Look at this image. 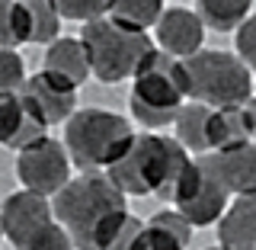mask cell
<instances>
[{
    "label": "cell",
    "mask_w": 256,
    "mask_h": 250,
    "mask_svg": "<svg viewBox=\"0 0 256 250\" xmlns=\"http://www.w3.org/2000/svg\"><path fill=\"white\" fill-rule=\"evenodd\" d=\"M58 7H61L64 20H74V23L80 20L84 26H90L96 20H106L112 13L109 0H58Z\"/></svg>",
    "instance_id": "22"
},
{
    "label": "cell",
    "mask_w": 256,
    "mask_h": 250,
    "mask_svg": "<svg viewBox=\"0 0 256 250\" xmlns=\"http://www.w3.org/2000/svg\"><path fill=\"white\" fill-rule=\"evenodd\" d=\"M250 116H253V128H256V96L250 100Z\"/></svg>",
    "instance_id": "26"
},
{
    "label": "cell",
    "mask_w": 256,
    "mask_h": 250,
    "mask_svg": "<svg viewBox=\"0 0 256 250\" xmlns=\"http://www.w3.org/2000/svg\"><path fill=\"white\" fill-rule=\"evenodd\" d=\"M42 64H45L42 71H48V74H54L61 80H68V84H74V87H80L86 77L93 74L86 45L80 42V39H74V36H61L54 45H48Z\"/></svg>",
    "instance_id": "15"
},
{
    "label": "cell",
    "mask_w": 256,
    "mask_h": 250,
    "mask_svg": "<svg viewBox=\"0 0 256 250\" xmlns=\"http://www.w3.org/2000/svg\"><path fill=\"white\" fill-rule=\"evenodd\" d=\"M45 138H48V125L26 103V96L0 93V141L20 154V151H26Z\"/></svg>",
    "instance_id": "12"
},
{
    "label": "cell",
    "mask_w": 256,
    "mask_h": 250,
    "mask_svg": "<svg viewBox=\"0 0 256 250\" xmlns=\"http://www.w3.org/2000/svg\"><path fill=\"white\" fill-rule=\"evenodd\" d=\"M80 42L86 45L93 77L100 84H122L128 77L134 80V74L144 68V61L157 52V42L148 32H134L122 23H116L112 16L84 26Z\"/></svg>",
    "instance_id": "5"
},
{
    "label": "cell",
    "mask_w": 256,
    "mask_h": 250,
    "mask_svg": "<svg viewBox=\"0 0 256 250\" xmlns=\"http://www.w3.org/2000/svg\"><path fill=\"white\" fill-rule=\"evenodd\" d=\"M134 141L132 122L109 109H77L74 119L64 125V148L77 170L102 173L116 164Z\"/></svg>",
    "instance_id": "4"
},
{
    "label": "cell",
    "mask_w": 256,
    "mask_h": 250,
    "mask_svg": "<svg viewBox=\"0 0 256 250\" xmlns=\"http://www.w3.org/2000/svg\"><path fill=\"white\" fill-rule=\"evenodd\" d=\"M186 100L189 84L182 61L157 48L132 80V119H138L150 132L176 125V116L186 106Z\"/></svg>",
    "instance_id": "3"
},
{
    "label": "cell",
    "mask_w": 256,
    "mask_h": 250,
    "mask_svg": "<svg viewBox=\"0 0 256 250\" xmlns=\"http://www.w3.org/2000/svg\"><path fill=\"white\" fill-rule=\"evenodd\" d=\"M70 164L74 160H70L64 141L45 138L26 151H20V157H16V176H20V183L29 192L54 199L70 183Z\"/></svg>",
    "instance_id": "8"
},
{
    "label": "cell",
    "mask_w": 256,
    "mask_h": 250,
    "mask_svg": "<svg viewBox=\"0 0 256 250\" xmlns=\"http://www.w3.org/2000/svg\"><path fill=\"white\" fill-rule=\"evenodd\" d=\"M52 205L77 250H109L132 215L125 192L106 173H80L52 199Z\"/></svg>",
    "instance_id": "1"
},
{
    "label": "cell",
    "mask_w": 256,
    "mask_h": 250,
    "mask_svg": "<svg viewBox=\"0 0 256 250\" xmlns=\"http://www.w3.org/2000/svg\"><path fill=\"white\" fill-rule=\"evenodd\" d=\"M52 221H54V205H52V199L38 196V192H29V189L6 196L4 215H0L4 234H6V240H10L16 250H22L32 237H38Z\"/></svg>",
    "instance_id": "9"
},
{
    "label": "cell",
    "mask_w": 256,
    "mask_h": 250,
    "mask_svg": "<svg viewBox=\"0 0 256 250\" xmlns=\"http://www.w3.org/2000/svg\"><path fill=\"white\" fill-rule=\"evenodd\" d=\"M22 250H74V240H70V234L58 224V218H54V221L42 231V234L32 237Z\"/></svg>",
    "instance_id": "24"
},
{
    "label": "cell",
    "mask_w": 256,
    "mask_h": 250,
    "mask_svg": "<svg viewBox=\"0 0 256 250\" xmlns=\"http://www.w3.org/2000/svg\"><path fill=\"white\" fill-rule=\"evenodd\" d=\"M192 157L176 138L170 135L144 132L134 135L128 151L106 170V176L116 183L125 196H157L173 199L180 180L192 167Z\"/></svg>",
    "instance_id": "2"
},
{
    "label": "cell",
    "mask_w": 256,
    "mask_h": 250,
    "mask_svg": "<svg viewBox=\"0 0 256 250\" xmlns=\"http://www.w3.org/2000/svg\"><path fill=\"white\" fill-rule=\"evenodd\" d=\"M218 244L228 250H256V196H240L218 221Z\"/></svg>",
    "instance_id": "16"
},
{
    "label": "cell",
    "mask_w": 256,
    "mask_h": 250,
    "mask_svg": "<svg viewBox=\"0 0 256 250\" xmlns=\"http://www.w3.org/2000/svg\"><path fill=\"white\" fill-rule=\"evenodd\" d=\"M32 42V13L29 4L20 0H4L0 4V45L4 48H20Z\"/></svg>",
    "instance_id": "19"
},
{
    "label": "cell",
    "mask_w": 256,
    "mask_h": 250,
    "mask_svg": "<svg viewBox=\"0 0 256 250\" xmlns=\"http://www.w3.org/2000/svg\"><path fill=\"white\" fill-rule=\"evenodd\" d=\"M32 13V42L54 45L61 39V7L58 0H26Z\"/></svg>",
    "instance_id": "21"
},
{
    "label": "cell",
    "mask_w": 256,
    "mask_h": 250,
    "mask_svg": "<svg viewBox=\"0 0 256 250\" xmlns=\"http://www.w3.org/2000/svg\"><path fill=\"white\" fill-rule=\"evenodd\" d=\"M205 45V23L192 7H166L157 23V48L176 61H189Z\"/></svg>",
    "instance_id": "11"
},
{
    "label": "cell",
    "mask_w": 256,
    "mask_h": 250,
    "mask_svg": "<svg viewBox=\"0 0 256 250\" xmlns=\"http://www.w3.org/2000/svg\"><path fill=\"white\" fill-rule=\"evenodd\" d=\"M166 7L160 0H116L112 4V20L122 23V26L134 29V32H148L150 26H157L160 16Z\"/></svg>",
    "instance_id": "20"
},
{
    "label": "cell",
    "mask_w": 256,
    "mask_h": 250,
    "mask_svg": "<svg viewBox=\"0 0 256 250\" xmlns=\"http://www.w3.org/2000/svg\"><path fill=\"white\" fill-rule=\"evenodd\" d=\"M208 138H212V154L214 151H237L256 141V128L250 106H230V109H212V125H208Z\"/></svg>",
    "instance_id": "14"
},
{
    "label": "cell",
    "mask_w": 256,
    "mask_h": 250,
    "mask_svg": "<svg viewBox=\"0 0 256 250\" xmlns=\"http://www.w3.org/2000/svg\"><path fill=\"white\" fill-rule=\"evenodd\" d=\"M228 196L230 192L224 189V183L218 180L212 160L205 154V157L192 160V167L180 180V186H176L173 202H176V212H180L192 228H205V224H214V221L224 218V212L230 208Z\"/></svg>",
    "instance_id": "7"
},
{
    "label": "cell",
    "mask_w": 256,
    "mask_h": 250,
    "mask_svg": "<svg viewBox=\"0 0 256 250\" xmlns=\"http://www.w3.org/2000/svg\"><path fill=\"white\" fill-rule=\"evenodd\" d=\"M208 125H212V109L202 103H186L176 116V141L189 151V154H212V138H208Z\"/></svg>",
    "instance_id": "17"
},
{
    "label": "cell",
    "mask_w": 256,
    "mask_h": 250,
    "mask_svg": "<svg viewBox=\"0 0 256 250\" xmlns=\"http://www.w3.org/2000/svg\"><path fill=\"white\" fill-rule=\"evenodd\" d=\"M26 64L13 48H0V93H22L26 87Z\"/></svg>",
    "instance_id": "23"
},
{
    "label": "cell",
    "mask_w": 256,
    "mask_h": 250,
    "mask_svg": "<svg viewBox=\"0 0 256 250\" xmlns=\"http://www.w3.org/2000/svg\"><path fill=\"white\" fill-rule=\"evenodd\" d=\"M205 250H228V247H221V244H218V247H205Z\"/></svg>",
    "instance_id": "27"
},
{
    "label": "cell",
    "mask_w": 256,
    "mask_h": 250,
    "mask_svg": "<svg viewBox=\"0 0 256 250\" xmlns=\"http://www.w3.org/2000/svg\"><path fill=\"white\" fill-rule=\"evenodd\" d=\"M250 10L253 7L246 4V0H202V4L196 7V13L202 16V23L214 32L240 29L250 20Z\"/></svg>",
    "instance_id": "18"
},
{
    "label": "cell",
    "mask_w": 256,
    "mask_h": 250,
    "mask_svg": "<svg viewBox=\"0 0 256 250\" xmlns=\"http://www.w3.org/2000/svg\"><path fill=\"white\" fill-rule=\"evenodd\" d=\"M22 96L32 109L42 116V122L52 128V125H68L77 112V87L68 84V80L48 74V71H38L26 80L22 87Z\"/></svg>",
    "instance_id": "10"
},
{
    "label": "cell",
    "mask_w": 256,
    "mask_h": 250,
    "mask_svg": "<svg viewBox=\"0 0 256 250\" xmlns=\"http://www.w3.org/2000/svg\"><path fill=\"white\" fill-rule=\"evenodd\" d=\"M237 55L244 58V64L253 71V77H256V13L237 29Z\"/></svg>",
    "instance_id": "25"
},
{
    "label": "cell",
    "mask_w": 256,
    "mask_h": 250,
    "mask_svg": "<svg viewBox=\"0 0 256 250\" xmlns=\"http://www.w3.org/2000/svg\"><path fill=\"white\" fill-rule=\"evenodd\" d=\"M208 160L230 196H256V141L237 151H214Z\"/></svg>",
    "instance_id": "13"
},
{
    "label": "cell",
    "mask_w": 256,
    "mask_h": 250,
    "mask_svg": "<svg viewBox=\"0 0 256 250\" xmlns=\"http://www.w3.org/2000/svg\"><path fill=\"white\" fill-rule=\"evenodd\" d=\"M189 84V103H202L208 109L250 106L253 100V71L234 52L202 48L196 58L182 61Z\"/></svg>",
    "instance_id": "6"
}]
</instances>
